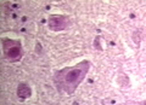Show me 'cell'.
Listing matches in <instances>:
<instances>
[{
	"mask_svg": "<svg viewBox=\"0 0 146 105\" xmlns=\"http://www.w3.org/2000/svg\"><path fill=\"white\" fill-rule=\"evenodd\" d=\"M3 50H4V57L9 62H17L22 58V46L18 40L11 39H3Z\"/></svg>",
	"mask_w": 146,
	"mask_h": 105,
	"instance_id": "2",
	"label": "cell"
},
{
	"mask_svg": "<svg viewBox=\"0 0 146 105\" xmlns=\"http://www.w3.org/2000/svg\"><path fill=\"white\" fill-rule=\"evenodd\" d=\"M90 69V62L83 61L74 67L58 70L54 75V82L60 92L72 94L85 79Z\"/></svg>",
	"mask_w": 146,
	"mask_h": 105,
	"instance_id": "1",
	"label": "cell"
},
{
	"mask_svg": "<svg viewBox=\"0 0 146 105\" xmlns=\"http://www.w3.org/2000/svg\"><path fill=\"white\" fill-rule=\"evenodd\" d=\"M31 93H32V91L29 88V86L28 85H26V83H20L18 85V87H17V95L20 98H28L31 97Z\"/></svg>",
	"mask_w": 146,
	"mask_h": 105,
	"instance_id": "4",
	"label": "cell"
},
{
	"mask_svg": "<svg viewBox=\"0 0 146 105\" xmlns=\"http://www.w3.org/2000/svg\"><path fill=\"white\" fill-rule=\"evenodd\" d=\"M68 24H70V20L66 16H61V15H52L50 16L49 21H48V25L51 30H63L66 29Z\"/></svg>",
	"mask_w": 146,
	"mask_h": 105,
	"instance_id": "3",
	"label": "cell"
}]
</instances>
